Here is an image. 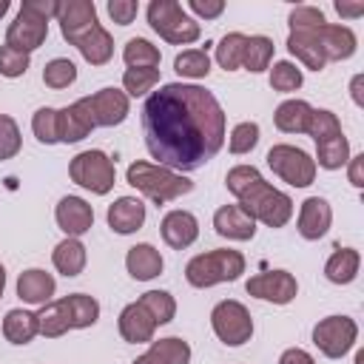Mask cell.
Here are the masks:
<instances>
[{
	"instance_id": "6da1fadb",
	"label": "cell",
	"mask_w": 364,
	"mask_h": 364,
	"mask_svg": "<svg viewBox=\"0 0 364 364\" xmlns=\"http://www.w3.org/2000/svg\"><path fill=\"white\" fill-rule=\"evenodd\" d=\"M148 154L168 171H196L225 142V111L219 100L185 82H168L142 105Z\"/></svg>"
},
{
	"instance_id": "7a4b0ae2",
	"label": "cell",
	"mask_w": 364,
	"mask_h": 364,
	"mask_svg": "<svg viewBox=\"0 0 364 364\" xmlns=\"http://www.w3.org/2000/svg\"><path fill=\"white\" fill-rule=\"evenodd\" d=\"M225 185L239 199V208L247 216L264 222L267 228H284L287 219L293 216V199L287 193L276 191L273 185H267L253 165L230 168L225 176Z\"/></svg>"
},
{
	"instance_id": "3957f363",
	"label": "cell",
	"mask_w": 364,
	"mask_h": 364,
	"mask_svg": "<svg viewBox=\"0 0 364 364\" xmlns=\"http://www.w3.org/2000/svg\"><path fill=\"white\" fill-rule=\"evenodd\" d=\"M57 6L60 3L54 0H26L20 6L17 20L6 31V46L26 54L40 48L43 40L48 37V17H57Z\"/></svg>"
},
{
	"instance_id": "277c9868",
	"label": "cell",
	"mask_w": 364,
	"mask_h": 364,
	"mask_svg": "<svg viewBox=\"0 0 364 364\" xmlns=\"http://www.w3.org/2000/svg\"><path fill=\"white\" fill-rule=\"evenodd\" d=\"M125 176H128V185H134L136 191H142L156 205L171 202V199H176L182 193H191L193 191V182L185 179L182 173L168 171L162 165H151V162H134V165H128V173Z\"/></svg>"
},
{
	"instance_id": "5b68a950",
	"label": "cell",
	"mask_w": 364,
	"mask_h": 364,
	"mask_svg": "<svg viewBox=\"0 0 364 364\" xmlns=\"http://www.w3.org/2000/svg\"><path fill=\"white\" fill-rule=\"evenodd\" d=\"M245 273V256L230 247H219L210 253H199L188 262L185 279L193 287H210L219 282H233Z\"/></svg>"
},
{
	"instance_id": "8992f818",
	"label": "cell",
	"mask_w": 364,
	"mask_h": 364,
	"mask_svg": "<svg viewBox=\"0 0 364 364\" xmlns=\"http://www.w3.org/2000/svg\"><path fill=\"white\" fill-rule=\"evenodd\" d=\"M148 23L162 40H168L173 46H185V43L199 40V23L191 20L185 14V9L173 0H154L148 6Z\"/></svg>"
},
{
	"instance_id": "52a82bcc",
	"label": "cell",
	"mask_w": 364,
	"mask_h": 364,
	"mask_svg": "<svg viewBox=\"0 0 364 364\" xmlns=\"http://www.w3.org/2000/svg\"><path fill=\"white\" fill-rule=\"evenodd\" d=\"M71 179L91 191V193H108L114 188V162L102 151H82L68 165Z\"/></svg>"
},
{
	"instance_id": "ba28073f",
	"label": "cell",
	"mask_w": 364,
	"mask_h": 364,
	"mask_svg": "<svg viewBox=\"0 0 364 364\" xmlns=\"http://www.w3.org/2000/svg\"><path fill=\"white\" fill-rule=\"evenodd\" d=\"M210 324H213V333L230 347H239V344L250 341V336H253V318H250L247 307L233 299H225L213 307Z\"/></svg>"
},
{
	"instance_id": "9c48e42d",
	"label": "cell",
	"mask_w": 364,
	"mask_h": 364,
	"mask_svg": "<svg viewBox=\"0 0 364 364\" xmlns=\"http://www.w3.org/2000/svg\"><path fill=\"white\" fill-rule=\"evenodd\" d=\"M267 165L273 168V173H279L284 182L296 188H307L316 179V162L293 145H273L267 151Z\"/></svg>"
},
{
	"instance_id": "30bf717a",
	"label": "cell",
	"mask_w": 364,
	"mask_h": 364,
	"mask_svg": "<svg viewBox=\"0 0 364 364\" xmlns=\"http://www.w3.org/2000/svg\"><path fill=\"white\" fill-rule=\"evenodd\" d=\"M355 336H358V327L347 316H327L313 327V344L327 358H341L344 353H350V347L355 344Z\"/></svg>"
},
{
	"instance_id": "8fae6325",
	"label": "cell",
	"mask_w": 364,
	"mask_h": 364,
	"mask_svg": "<svg viewBox=\"0 0 364 364\" xmlns=\"http://www.w3.org/2000/svg\"><path fill=\"white\" fill-rule=\"evenodd\" d=\"M245 290L256 299H264V301H273V304H287V301L296 299L299 284L287 270H267V273L253 276L245 284Z\"/></svg>"
},
{
	"instance_id": "7c38bea8",
	"label": "cell",
	"mask_w": 364,
	"mask_h": 364,
	"mask_svg": "<svg viewBox=\"0 0 364 364\" xmlns=\"http://www.w3.org/2000/svg\"><path fill=\"white\" fill-rule=\"evenodd\" d=\"M91 128H97L94 122V114H91V105L88 100H77L74 105L57 111V139L60 142H80L91 134Z\"/></svg>"
},
{
	"instance_id": "4fadbf2b",
	"label": "cell",
	"mask_w": 364,
	"mask_h": 364,
	"mask_svg": "<svg viewBox=\"0 0 364 364\" xmlns=\"http://www.w3.org/2000/svg\"><path fill=\"white\" fill-rule=\"evenodd\" d=\"M68 43L77 46L80 54H82L91 65H105V63L111 60V54H114V40H111V34H108L100 23H94V26L77 31L74 37H68Z\"/></svg>"
},
{
	"instance_id": "5bb4252c",
	"label": "cell",
	"mask_w": 364,
	"mask_h": 364,
	"mask_svg": "<svg viewBox=\"0 0 364 364\" xmlns=\"http://www.w3.org/2000/svg\"><path fill=\"white\" fill-rule=\"evenodd\" d=\"M85 100L91 105V114H94L97 125L111 128V125H119L128 117V97L119 88H102V91H97Z\"/></svg>"
},
{
	"instance_id": "9a60e30c",
	"label": "cell",
	"mask_w": 364,
	"mask_h": 364,
	"mask_svg": "<svg viewBox=\"0 0 364 364\" xmlns=\"http://www.w3.org/2000/svg\"><path fill=\"white\" fill-rule=\"evenodd\" d=\"M54 216H57V225H60V230H65L68 236H82L91 225H94V210H91V205L85 202V199H80V196H63L60 199V205H57V210H54Z\"/></svg>"
},
{
	"instance_id": "2e32d148",
	"label": "cell",
	"mask_w": 364,
	"mask_h": 364,
	"mask_svg": "<svg viewBox=\"0 0 364 364\" xmlns=\"http://www.w3.org/2000/svg\"><path fill=\"white\" fill-rule=\"evenodd\" d=\"M159 230H162V239H165L173 250H185L188 245L196 242V236H199V222H196V216L188 213V210H171V213H165Z\"/></svg>"
},
{
	"instance_id": "e0dca14e",
	"label": "cell",
	"mask_w": 364,
	"mask_h": 364,
	"mask_svg": "<svg viewBox=\"0 0 364 364\" xmlns=\"http://www.w3.org/2000/svg\"><path fill=\"white\" fill-rule=\"evenodd\" d=\"M213 228L219 236H228V239H239V242H247L253 239L256 233V219L247 216L239 205H225L213 213Z\"/></svg>"
},
{
	"instance_id": "ac0fdd59",
	"label": "cell",
	"mask_w": 364,
	"mask_h": 364,
	"mask_svg": "<svg viewBox=\"0 0 364 364\" xmlns=\"http://www.w3.org/2000/svg\"><path fill=\"white\" fill-rule=\"evenodd\" d=\"M316 40H318V48H321L324 60H347L355 51V34L347 26L324 23V26L316 28Z\"/></svg>"
},
{
	"instance_id": "d6986e66",
	"label": "cell",
	"mask_w": 364,
	"mask_h": 364,
	"mask_svg": "<svg viewBox=\"0 0 364 364\" xmlns=\"http://www.w3.org/2000/svg\"><path fill=\"white\" fill-rule=\"evenodd\" d=\"M57 20H60V31L63 37H74L77 31L88 28L97 23V9L91 0H65L57 6Z\"/></svg>"
},
{
	"instance_id": "ffe728a7",
	"label": "cell",
	"mask_w": 364,
	"mask_h": 364,
	"mask_svg": "<svg viewBox=\"0 0 364 364\" xmlns=\"http://www.w3.org/2000/svg\"><path fill=\"white\" fill-rule=\"evenodd\" d=\"M330 222H333V210H330L327 199H321V196H310V199L301 202L299 233H301L304 239H318V236H324L327 228H330Z\"/></svg>"
},
{
	"instance_id": "44dd1931",
	"label": "cell",
	"mask_w": 364,
	"mask_h": 364,
	"mask_svg": "<svg viewBox=\"0 0 364 364\" xmlns=\"http://www.w3.org/2000/svg\"><path fill=\"white\" fill-rule=\"evenodd\" d=\"M154 330H156V321L151 318V313H148L139 301L128 304V307L119 313V333H122L125 341H131V344L151 341V338H154Z\"/></svg>"
},
{
	"instance_id": "7402d4cb",
	"label": "cell",
	"mask_w": 364,
	"mask_h": 364,
	"mask_svg": "<svg viewBox=\"0 0 364 364\" xmlns=\"http://www.w3.org/2000/svg\"><path fill=\"white\" fill-rule=\"evenodd\" d=\"M145 222V205L134 196H122L108 208V225L117 233H134Z\"/></svg>"
},
{
	"instance_id": "603a6c76",
	"label": "cell",
	"mask_w": 364,
	"mask_h": 364,
	"mask_svg": "<svg viewBox=\"0 0 364 364\" xmlns=\"http://www.w3.org/2000/svg\"><path fill=\"white\" fill-rule=\"evenodd\" d=\"M54 287H57L54 276L46 270H37V267L20 273V279H17V296L28 304H46L54 296Z\"/></svg>"
},
{
	"instance_id": "cb8c5ba5",
	"label": "cell",
	"mask_w": 364,
	"mask_h": 364,
	"mask_svg": "<svg viewBox=\"0 0 364 364\" xmlns=\"http://www.w3.org/2000/svg\"><path fill=\"white\" fill-rule=\"evenodd\" d=\"M191 361V347L188 341L171 336V338H159L151 341V350L145 355H139L134 364H188Z\"/></svg>"
},
{
	"instance_id": "d4e9b609",
	"label": "cell",
	"mask_w": 364,
	"mask_h": 364,
	"mask_svg": "<svg viewBox=\"0 0 364 364\" xmlns=\"http://www.w3.org/2000/svg\"><path fill=\"white\" fill-rule=\"evenodd\" d=\"M125 267L136 282H148L162 273V256L151 245H134L125 256Z\"/></svg>"
},
{
	"instance_id": "484cf974",
	"label": "cell",
	"mask_w": 364,
	"mask_h": 364,
	"mask_svg": "<svg viewBox=\"0 0 364 364\" xmlns=\"http://www.w3.org/2000/svg\"><path fill=\"white\" fill-rule=\"evenodd\" d=\"M287 51L293 57H299L310 71H321L327 65V60H324V54L318 48V40H316V28L313 31H290Z\"/></svg>"
},
{
	"instance_id": "4316f807",
	"label": "cell",
	"mask_w": 364,
	"mask_h": 364,
	"mask_svg": "<svg viewBox=\"0 0 364 364\" xmlns=\"http://www.w3.org/2000/svg\"><path fill=\"white\" fill-rule=\"evenodd\" d=\"M310 117H313V108L304 100H287L276 108L273 119H276V128L284 134H307Z\"/></svg>"
},
{
	"instance_id": "83f0119b",
	"label": "cell",
	"mask_w": 364,
	"mask_h": 364,
	"mask_svg": "<svg viewBox=\"0 0 364 364\" xmlns=\"http://www.w3.org/2000/svg\"><path fill=\"white\" fill-rule=\"evenodd\" d=\"M358 264H361L358 250H353V247H338V250L327 259L324 276H327L333 284H350V282L355 279V273H358Z\"/></svg>"
},
{
	"instance_id": "f1b7e54d",
	"label": "cell",
	"mask_w": 364,
	"mask_h": 364,
	"mask_svg": "<svg viewBox=\"0 0 364 364\" xmlns=\"http://www.w3.org/2000/svg\"><path fill=\"white\" fill-rule=\"evenodd\" d=\"M71 327V318H68V304L65 299L60 301H46L37 313V333H43L46 338H57L63 336L65 330Z\"/></svg>"
},
{
	"instance_id": "f546056e",
	"label": "cell",
	"mask_w": 364,
	"mask_h": 364,
	"mask_svg": "<svg viewBox=\"0 0 364 364\" xmlns=\"http://www.w3.org/2000/svg\"><path fill=\"white\" fill-rule=\"evenodd\" d=\"M54 267L63 273V276H80L82 267H85V247L82 242H77L74 236L63 239L57 247H54Z\"/></svg>"
},
{
	"instance_id": "4dcf8cb0",
	"label": "cell",
	"mask_w": 364,
	"mask_h": 364,
	"mask_svg": "<svg viewBox=\"0 0 364 364\" xmlns=\"http://www.w3.org/2000/svg\"><path fill=\"white\" fill-rule=\"evenodd\" d=\"M3 336L11 344H28L37 336V313L28 310H9L3 318Z\"/></svg>"
},
{
	"instance_id": "1f68e13d",
	"label": "cell",
	"mask_w": 364,
	"mask_h": 364,
	"mask_svg": "<svg viewBox=\"0 0 364 364\" xmlns=\"http://www.w3.org/2000/svg\"><path fill=\"white\" fill-rule=\"evenodd\" d=\"M245 43H247V37L239 34V31L225 34V37L219 40V46H216V63H219L225 71H236V68H242V60H245Z\"/></svg>"
},
{
	"instance_id": "d6a6232c",
	"label": "cell",
	"mask_w": 364,
	"mask_h": 364,
	"mask_svg": "<svg viewBox=\"0 0 364 364\" xmlns=\"http://www.w3.org/2000/svg\"><path fill=\"white\" fill-rule=\"evenodd\" d=\"M122 57H125L128 68H156L159 65V48L151 46L148 40H142V37L128 40L125 48H122Z\"/></svg>"
},
{
	"instance_id": "836d02e7",
	"label": "cell",
	"mask_w": 364,
	"mask_h": 364,
	"mask_svg": "<svg viewBox=\"0 0 364 364\" xmlns=\"http://www.w3.org/2000/svg\"><path fill=\"white\" fill-rule=\"evenodd\" d=\"M316 151H318V165L327 171H336L350 159V142L344 139V134L316 142Z\"/></svg>"
},
{
	"instance_id": "e575fe53",
	"label": "cell",
	"mask_w": 364,
	"mask_h": 364,
	"mask_svg": "<svg viewBox=\"0 0 364 364\" xmlns=\"http://www.w3.org/2000/svg\"><path fill=\"white\" fill-rule=\"evenodd\" d=\"M270 60H273V40H270V37H262V34L247 37L242 65H245L247 71H264V68L270 65Z\"/></svg>"
},
{
	"instance_id": "d590c367",
	"label": "cell",
	"mask_w": 364,
	"mask_h": 364,
	"mask_svg": "<svg viewBox=\"0 0 364 364\" xmlns=\"http://www.w3.org/2000/svg\"><path fill=\"white\" fill-rule=\"evenodd\" d=\"M139 304L151 313V318H154L156 324H168V321L173 318V313H176V301H173V296L165 293V290H148V293H142V296H139Z\"/></svg>"
},
{
	"instance_id": "8d00e7d4",
	"label": "cell",
	"mask_w": 364,
	"mask_h": 364,
	"mask_svg": "<svg viewBox=\"0 0 364 364\" xmlns=\"http://www.w3.org/2000/svg\"><path fill=\"white\" fill-rule=\"evenodd\" d=\"M65 304H68V318H71V327H91L100 316V304L85 296V293H74V296H65Z\"/></svg>"
},
{
	"instance_id": "74e56055",
	"label": "cell",
	"mask_w": 364,
	"mask_h": 364,
	"mask_svg": "<svg viewBox=\"0 0 364 364\" xmlns=\"http://www.w3.org/2000/svg\"><path fill=\"white\" fill-rule=\"evenodd\" d=\"M173 68H176V74H182V77L199 80V77H208V71H210V57H208V51H202V48H191V51H182V54L173 60Z\"/></svg>"
},
{
	"instance_id": "f35d334b",
	"label": "cell",
	"mask_w": 364,
	"mask_h": 364,
	"mask_svg": "<svg viewBox=\"0 0 364 364\" xmlns=\"http://www.w3.org/2000/svg\"><path fill=\"white\" fill-rule=\"evenodd\" d=\"M159 82V68H128L122 74V85H125V97H142L145 91H151Z\"/></svg>"
},
{
	"instance_id": "ab89813d",
	"label": "cell",
	"mask_w": 364,
	"mask_h": 364,
	"mask_svg": "<svg viewBox=\"0 0 364 364\" xmlns=\"http://www.w3.org/2000/svg\"><path fill=\"white\" fill-rule=\"evenodd\" d=\"M74 80H77V65L65 57H57L43 68V82L48 88H68Z\"/></svg>"
},
{
	"instance_id": "60d3db41",
	"label": "cell",
	"mask_w": 364,
	"mask_h": 364,
	"mask_svg": "<svg viewBox=\"0 0 364 364\" xmlns=\"http://www.w3.org/2000/svg\"><path fill=\"white\" fill-rule=\"evenodd\" d=\"M307 134L321 142V139H330V136H338L341 134V122L333 111H313L310 117V125H307Z\"/></svg>"
},
{
	"instance_id": "b9f144b4",
	"label": "cell",
	"mask_w": 364,
	"mask_h": 364,
	"mask_svg": "<svg viewBox=\"0 0 364 364\" xmlns=\"http://www.w3.org/2000/svg\"><path fill=\"white\" fill-rule=\"evenodd\" d=\"M20 145H23V139H20V128H17V122H14L11 117L0 114V159H11V156H17Z\"/></svg>"
},
{
	"instance_id": "7bdbcfd3",
	"label": "cell",
	"mask_w": 364,
	"mask_h": 364,
	"mask_svg": "<svg viewBox=\"0 0 364 364\" xmlns=\"http://www.w3.org/2000/svg\"><path fill=\"white\" fill-rule=\"evenodd\" d=\"M270 85H273L276 91H296V88L301 85V71H299L293 63L282 60V63H276L273 71H270Z\"/></svg>"
},
{
	"instance_id": "ee69618b",
	"label": "cell",
	"mask_w": 364,
	"mask_h": 364,
	"mask_svg": "<svg viewBox=\"0 0 364 364\" xmlns=\"http://www.w3.org/2000/svg\"><path fill=\"white\" fill-rule=\"evenodd\" d=\"M31 128H34V136L40 142H46V145L60 142L57 139V111L54 108H40L34 114V119H31Z\"/></svg>"
},
{
	"instance_id": "f6af8a7d",
	"label": "cell",
	"mask_w": 364,
	"mask_h": 364,
	"mask_svg": "<svg viewBox=\"0 0 364 364\" xmlns=\"http://www.w3.org/2000/svg\"><path fill=\"white\" fill-rule=\"evenodd\" d=\"M259 142V125L256 122H239L230 134V151L233 154H250Z\"/></svg>"
},
{
	"instance_id": "bcb514c9",
	"label": "cell",
	"mask_w": 364,
	"mask_h": 364,
	"mask_svg": "<svg viewBox=\"0 0 364 364\" xmlns=\"http://www.w3.org/2000/svg\"><path fill=\"white\" fill-rule=\"evenodd\" d=\"M28 68V54L11 46H0V74L3 77H23Z\"/></svg>"
},
{
	"instance_id": "7dc6e473",
	"label": "cell",
	"mask_w": 364,
	"mask_h": 364,
	"mask_svg": "<svg viewBox=\"0 0 364 364\" xmlns=\"http://www.w3.org/2000/svg\"><path fill=\"white\" fill-rule=\"evenodd\" d=\"M324 14L313 6H299L290 11V31H313L318 26H324Z\"/></svg>"
},
{
	"instance_id": "c3c4849f",
	"label": "cell",
	"mask_w": 364,
	"mask_h": 364,
	"mask_svg": "<svg viewBox=\"0 0 364 364\" xmlns=\"http://www.w3.org/2000/svg\"><path fill=\"white\" fill-rule=\"evenodd\" d=\"M136 11H139V6H136L134 0H108V14H111V20L119 23V26L134 23Z\"/></svg>"
},
{
	"instance_id": "681fc988",
	"label": "cell",
	"mask_w": 364,
	"mask_h": 364,
	"mask_svg": "<svg viewBox=\"0 0 364 364\" xmlns=\"http://www.w3.org/2000/svg\"><path fill=\"white\" fill-rule=\"evenodd\" d=\"M188 6H191V11H196V14L205 17V20L219 17V14L225 11V3H222V0H191Z\"/></svg>"
},
{
	"instance_id": "f907efd6",
	"label": "cell",
	"mask_w": 364,
	"mask_h": 364,
	"mask_svg": "<svg viewBox=\"0 0 364 364\" xmlns=\"http://www.w3.org/2000/svg\"><path fill=\"white\" fill-rule=\"evenodd\" d=\"M279 364H316V361H313V355H310V353H304V350L293 347V350H284V353H282Z\"/></svg>"
},
{
	"instance_id": "816d5d0a",
	"label": "cell",
	"mask_w": 364,
	"mask_h": 364,
	"mask_svg": "<svg viewBox=\"0 0 364 364\" xmlns=\"http://www.w3.org/2000/svg\"><path fill=\"white\" fill-rule=\"evenodd\" d=\"M361 171H364V154L353 156V162H350V182H353L355 188H361V185H364V176H361Z\"/></svg>"
},
{
	"instance_id": "f5cc1de1",
	"label": "cell",
	"mask_w": 364,
	"mask_h": 364,
	"mask_svg": "<svg viewBox=\"0 0 364 364\" xmlns=\"http://www.w3.org/2000/svg\"><path fill=\"white\" fill-rule=\"evenodd\" d=\"M336 11L341 17H358V14H364V3H344V0H338L336 3Z\"/></svg>"
},
{
	"instance_id": "db71d44e",
	"label": "cell",
	"mask_w": 364,
	"mask_h": 364,
	"mask_svg": "<svg viewBox=\"0 0 364 364\" xmlns=\"http://www.w3.org/2000/svg\"><path fill=\"white\" fill-rule=\"evenodd\" d=\"M353 100H355L358 105L364 102V100H361V77H355V80H353Z\"/></svg>"
},
{
	"instance_id": "11a10c76",
	"label": "cell",
	"mask_w": 364,
	"mask_h": 364,
	"mask_svg": "<svg viewBox=\"0 0 364 364\" xmlns=\"http://www.w3.org/2000/svg\"><path fill=\"white\" fill-rule=\"evenodd\" d=\"M3 287H6V270H3V264H0V299H3Z\"/></svg>"
},
{
	"instance_id": "9f6ffc18",
	"label": "cell",
	"mask_w": 364,
	"mask_h": 364,
	"mask_svg": "<svg viewBox=\"0 0 364 364\" xmlns=\"http://www.w3.org/2000/svg\"><path fill=\"white\" fill-rule=\"evenodd\" d=\"M9 11V0H0V17Z\"/></svg>"
}]
</instances>
